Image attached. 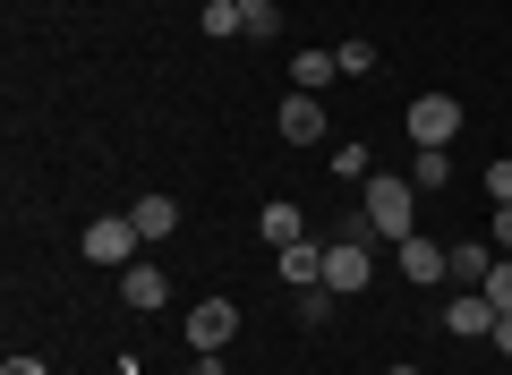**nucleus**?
<instances>
[{
  "mask_svg": "<svg viewBox=\"0 0 512 375\" xmlns=\"http://www.w3.org/2000/svg\"><path fill=\"white\" fill-rule=\"evenodd\" d=\"M282 137L316 145V137H325V103H316V94H291V103H282Z\"/></svg>",
  "mask_w": 512,
  "mask_h": 375,
  "instance_id": "obj_9",
  "label": "nucleus"
},
{
  "mask_svg": "<svg viewBox=\"0 0 512 375\" xmlns=\"http://www.w3.org/2000/svg\"><path fill=\"white\" fill-rule=\"evenodd\" d=\"M342 77V52H299L291 60V94H316V86H333Z\"/></svg>",
  "mask_w": 512,
  "mask_h": 375,
  "instance_id": "obj_12",
  "label": "nucleus"
},
{
  "mask_svg": "<svg viewBox=\"0 0 512 375\" xmlns=\"http://www.w3.org/2000/svg\"><path fill=\"white\" fill-rule=\"evenodd\" d=\"M325 290H333V299H359V290H367V248H359V239L325 248Z\"/></svg>",
  "mask_w": 512,
  "mask_h": 375,
  "instance_id": "obj_4",
  "label": "nucleus"
},
{
  "mask_svg": "<svg viewBox=\"0 0 512 375\" xmlns=\"http://www.w3.org/2000/svg\"><path fill=\"white\" fill-rule=\"evenodd\" d=\"M188 375H222V358H214V350H197V367H188Z\"/></svg>",
  "mask_w": 512,
  "mask_h": 375,
  "instance_id": "obj_23",
  "label": "nucleus"
},
{
  "mask_svg": "<svg viewBox=\"0 0 512 375\" xmlns=\"http://www.w3.org/2000/svg\"><path fill=\"white\" fill-rule=\"evenodd\" d=\"M120 299H128V307H146V316H154V307L171 299V282H163V265H120Z\"/></svg>",
  "mask_w": 512,
  "mask_h": 375,
  "instance_id": "obj_8",
  "label": "nucleus"
},
{
  "mask_svg": "<svg viewBox=\"0 0 512 375\" xmlns=\"http://www.w3.org/2000/svg\"><path fill=\"white\" fill-rule=\"evenodd\" d=\"M495 248H512V205H495Z\"/></svg>",
  "mask_w": 512,
  "mask_h": 375,
  "instance_id": "obj_21",
  "label": "nucleus"
},
{
  "mask_svg": "<svg viewBox=\"0 0 512 375\" xmlns=\"http://www.w3.org/2000/svg\"><path fill=\"white\" fill-rule=\"evenodd\" d=\"M274 265H282V282H291V290H316V282H325V248H308V239H291Z\"/></svg>",
  "mask_w": 512,
  "mask_h": 375,
  "instance_id": "obj_11",
  "label": "nucleus"
},
{
  "mask_svg": "<svg viewBox=\"0 0 512 375\" xmlns=\"http://www.w3.org/2000/svg\"><path fill=\"white\" fill-rule=\"evenodd\" d=\"M384 375H419V367H384Z\"/></svg>",
  "mask_w": 512,
  "mask_h": 375,
  "instance_id": "obj_24",
  "label": "nucleus"
},
{
  "mask_svg": "<svg viewBox=\"0 0 512 375\" xmlns=\"http://www.w3.org/2000/svg\"><path fill=\"white\" fill-rule=\"evenodd\" d=\"M495 350H504V358H512V316H495Z\"/></svg>",
  "mask_w": 512,
  "mask_h": 375,
  "instance_id": "obj_22",
  "label": "nucleus"
},
{
  "mask_svg": "<svg viewBox=\"0 0 512 375\" xmlns=\"http://www.w3.org/2000/svg\"><path fill=\"white\" fill-rule=\"evenodd\" d=\"M487 273H495V248H453V273H444V282H461V290H487Z\"/></svg>",
  "mask_w": 512,
  "mask_h": 375,
  "instance_id": "obj_13",
  "label": "nucleus"
},
{
  "mask_svg": "<svg viewBox=\"0 0 512 375\" xmlns=\"http://www.w3.org/2000/svg\"><path fill=\"white\" fill-rule=\"evenodd\" d=\"M444 333H461V341L495 333V299H487V290H461V299L444 307Z\"/></svg>",
  "mask_w": 512,
  "mask_h": 375,
  "instance_id": "obj_7",
  "label": "nucleus"
},
{
  "mask_svg": "<svg viewBox=\"0 0 512 375\" xmlns=\"http://www.w3.org/2000/svg\"><path fill=\"white\" fill-rule=\"evenodd\" d=\"M239 9H248V0H239Z\"/></svg>",
  "mask_w": 512,
  "mask_h": 375,
  "instance_id": "obj_25",
  "label": "nucleus"
},
{
  "mask_svg": "<svg viewBox=\"0 0 512 375\" xmlns=\"http://www.w3.org/2000/svg\"><path fill=\"white\" fill-rule=\"evenodd\" d=\"M487 197H495V205H512V162H487Z\"/></svg>",
  "mask_w": 512,
  "mask_h": 375,
  "instance_id": "obj_19",
  "label": "nucleus"
},
{
  "mask_svg": "<svg viewBox=\"0 0 512 375\" xmlns=\"http://www.w3.org/2000/svg\"><path fill=\"white\" fill-rule=\"evenodd\" d=\"M393 256H402V273H410V282H444V273H453V248H427V239L419 231H410V239H393Z\"/></svg>",
  "mask_w": 512,
  "mask_h": 375,
  "instance_id": "obj_6",
  "label": "nucleus"
},
{
  "mask_svg": "<svg viewBox=\"0 0 512 375\" xmlns=\"http://www.w3.org/2000/svg\"><path fill=\"white\" fill-rule=\"evenodd\" d=\"M128 222H137V239H171V231H180V205H171V197H154V188H146V197L128 205Z\"/></svg>",
  "mask_w": 512,
  "mask_h": 375,
  "instance_id": "obj_10",
  "label": "nucleus"
},
{
  "mask_svg": "<svg viewBox=\"0 0 512 375\" xmlns=\"http://www.w3.org/2000/svg\"><path fill=\"white\" fill-rule=\"evenodd\" d=\"M205 35H214V43L248 35V9H239V0H205Z\"/></svg>",
  "mask_w": 512,
  "mask_h": 375,
  "instance_id": "obj_14",
  "label": "nucleus"
},
{
  "mask_svg": "<svg viewBox=\"0 0 512 375\" xmlns=\"http://www.w3.org/2000/svg\"><path fill=\"white\" fill-rule=\"evenodd\" d=\"M367 222H376L384 239H410V222H419V188H410V179H367Z\"/></svg>",
  "mask_w": 512,
  "mask_h": 375,
  "instance_id": "obj_1",
  "label": "nucleus"
},
{
  "mask_svg": "<svg viewBox=\"0 0 512 375\" xmlns=\"http://www.w3.org/2000/svg\"><path fill=\"white\" fill-rule=\"evenodd\" d=\"M86 265H137V222L128 214L86 222Z\"/></svg>",
  "mask_w": 512,
  "mask_h": 375,
  "instance_id": "obj_2",
  "label": "nucleus"
},
{
  "mask_svg": "<svg viewBox=\"0 0 512 375\" xmlns=\"http://www.w3.org/2000/svg\"><path fill=\"white\" fill-rule=\"evenodd\" d=\"M0 375H52V367H43V358H26V350H18V358H9V367H0Z\"/></svg>",
  "mask_w": 512,
  "mask_h": 375,
  "instance_id": "obj_20",
  "label": "nucleus"
},
{
  "mask_svg": "<svg viewBox=\"0 0 512 375\" xmlns=\"http://www.w3.org/2000/svg\"><path fill=\"white\" fill-rule=\"evenodd\" d=\"M248 35H256V43L282 35V9H274V0H248Z\"/></svg>",
  "mask_w": 512,
  "mask_h": 375,
  "instance_id": "obj_17",
  "label": "nucleus"
},
{
  "mask_svg": "<svg viewBox=\"0 0 512 375\" xmlns=\"http://www.w3.org/2000/svg\"><path fill=\"white\" fill-rule=\"evenodd\" d=\"M453 128H461L453 94H419V103H410V137H419V145H453Z\"/></svg>",
  "mask_w": 512,
  "mask_h": 375,
  "instance_id": "obj_3",
  "label": "nucleus"
},
{
  "mask_svg": "<svg viewBox=\"0 0 512 375\" xmlns=\"http://www.w3.org/2000/svg\"><path fill=\"white\" fill-rule=\"evenodd\" d=\"M231 333H239V307L231 299H205L197 316H188V350H222Z\"/></svg>",
  "mask_w": 512,
  "mask_h": 375,
  "instance_id": "obj_5",
  "label": "nucleus"
},
{
  "mask_svg": "<svg viewBox=\"0 0 512 375\" xmlns=\"http://www.w3.org/2000/svg\"><path fill=\"white\" fill-rule=\"evenodd\" d=\"M410 188H444V145H419V179Z\"/></svg>",
  "mask_w": 512,
  "mask_h": 375,
  "instance_id": "obj_18",
  "label": "nucleus"
},
{
  "mask_svg": "<svg viewBox=\"0 0 512 375\" xmlns=\"http://www.w3.org/2000/svg\"><path fill=\"white\" fill-rule=\"evenodd\" d=\"M265 239L291 248V239H299V205H265Z\"/></svg>",
  "mask_w": 512,
  "mask_h": 375,
  "instance_id": "obj_15",
  "label": "nucleus"
},
{
  "mask_svg": "<svg viewBox=\"0 0 512 375\" xmlns=\"http://www.w3.org/2000/svg\"><path fill=\"white\" fill-rule=\"evenodd\" d=\"M487 299H495V316H512V256H495V273H487Z\"/></svg>",
  "mask_w": 512,
  "mask_h": 375,
  "instance_id": "obj_16",
  "label": "nucleus"
}]
</instances>
